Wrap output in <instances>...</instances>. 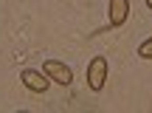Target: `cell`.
<instances>
[{
    "label": "cell",
    "mask_w": 152,
    "mask_h": 113,
    "mask_svg": "<svg viewBox=\"0 0 152 113\" xmlns=\"http://www.w3.org/2000/svg\"><path fill=\"white\" fill-rule=\"evenodd\" d=\"M107 85V59L104 57H93L87 62V88L93 93H99L102 88Z\"/></svg>",
    "instance_id": "cell-1"
},
{
    "label": "cell",
    "mask_w": 152,
    "mask_h": 113,
    "mask_svg": "<svg viewBox=\"0 0 152 113\" xmlns=\"http://www.w3.org/2000/svg\"><path fill=\"white\" fill-rule=\"evenodd\" d=\"M107 14H110V26L121 28L130 17V0H107Z\"/></svg>",
    "instance_id": "cell-4"
},
{
    "label": "cell",
    "mask_w": 152,
    "mask_h": 113,
    "mask_svg": "<svg viewBox=\"0 0 152 113\" xmlns=\"http://www.w3.org/2000/svg\"><path fill=\"white\" fill-rule=\"evenodd\" d=\"M42 74L48 76L51 82L62 85V88H65V85H71V82H73V71L68 68V65L62 62V59H45V62H42Z\"/></svg>",
    "instance_id": "cell-2"
},
{
    "label": "cell",
    "mask_w": 152,
    "mask_h": 113,
    "mask_svg": "<svg viewBox=\"0 0 152 113\" xmlns=\"http://www.w3.org/2000/svg\"><path fill=\"white\" fill-rule=\"evenodd\" d=\"M20 79H23V85H26V91H31V93H45L51 88V79L42 71H34V68H23Z\"/></svg>",
    "instance_id": "cell-3"
},
{
    "label": "cell",
    "mask_w": 152,
    "mask_h": 113,
    "mask_svg": "<svg viewBox=\"0 0 152 113\" xmlns=\"http://www.w3.org/2000/svg\"><path fill=\"white\" fill-rule=\"evenodd\" d=\"M138 57L141 59H152V37H147L141 45H138Z\"/></svg>",
    "instance_id": "cell-5"
},
{
    "label": "cell",
    "mask_w": 152,
    "mask_h": 113,
    "mask_svg": "<svg viewBox=\"0 0 152 113\" xmlns=\"http://www.w3.org/2000/svg\"><path fill=\"white\" fill-rule=\"evenodd\" d=\"M144 3H147V9H149V11H152V0H144Z\"/></svg>",
    "instance_id": "cell-6"
}]
</instances>
